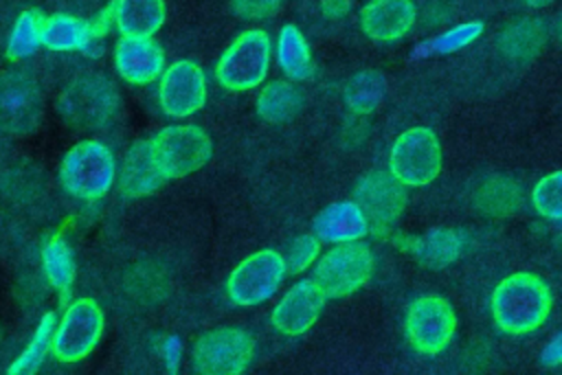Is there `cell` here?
I'll return each instance as SVG.
<instances>
[{
	"mask_svg": "<svg viewBox=\"0 0 562 375\" xmlns=\"http://www.w3.org/2000/svg\"><path fill=\"white\" fill-rule=\"evenodd\" d=\"M551 303L553 296L542 276L533 272H516L494 287L490 309L501 331L522 336L536 331L549 318Z\"/></svg>",
	"mask_w": 562,
	"mask_h": 375,
	"instance_id": "cell-1",
	"label": "cell"
},
{
	"mask_svg": "<svg viewBox=\"0 0 562 375\" xmlns=\"http://www.w3.org/2000/svg\"><path fill=\"white\" fill-rule=\"evenodd\" d=\"M119 107V92L103 75H83L61 92L57 112L75 129L103 127Z\"/></svg>",
	"mask_w": 562,
	"mask_h": 375,
	"instance_id": "cell-2",
	"label": "cell"
},
{
	"mask_svg": "<svg viewBox=\"0 0 562 375\" xmlns=\"http://www.w3.org/2000/svg\"><path fill=\"white\" fill-rule=\"evenodd\" d=\"M149 149L165 180L184 178L202 169L213 154L209 134L195 125H169L160 129L149 140Z\"/></svg>",
	"mask_w": 562,
	"mask_h": 375,
	"instance_id": "cell-3",
	"label": "cell"
},
{
	"mask_svg": "<svg viewBox=\"0 0 562 375\" xmlns=\"http://www.w3.org/2000/svg\"><path fill=\"white\" fill-rule=\"evenodd\" d=\"M441 143L430 127L402 132L389 154V171L404 186H426L441 171Z\"/></svg>",
	"mask_w": 562,
	"mask_h": 375,
	"instance_id": "cell-4",
	"label": "cell"
},
{
	"mask_svg": "<svg viewBox=\"0 0 562 375\" xmlns=\"http://www.w3.org/2000/svg\"><path fill=\"white\" fill-rule=\"evenodd\" d=\"M61 186L81 200H97L108 193L114 182V158L110 149L97 140L77 143L61 160Z\"/></svg>",
	"mask_w": 562,
	"mask_h": 375,
	"instance_id": "cell-5",
	"label": "cell"
},
{
	"mask_svg": "<svg viewBox=\"0 0 562 375\" xmlns=\"http://www.w3.org/2000/svg\"><path fill=\"white\" fill-rule=\"evenodd\" d=\"M373 272V254L360 241H342L314 265L312 281L327 298H342L360 289Z\"/></svg>",
	"mask_w": 562,
	"mask_h": 375,
	"instance_id": "cell-6",
	"label": "cell"
},
{
	"mask_svg": "<svg viewBox=\"0 0 562 375\" xmlns=\"http://www.w3.org/2000/svg\"><path fill=\"white\" fill-rule=\"evenodd\" d=\"M255 340L239 327H220L202 333L193 346V368L204 375H237L248 368Z\"/></svg>",
	"mask_w": 562,
	"mask_h": 375,
	"instance_id": "cell-7",
	"label": "cell"
},
{
	"mask_svg": "<svg viewBox=\"0 0 562 375\" xmlns=\"http://www.w3.org/2000/svg\"><path fill=\"white\" fill-rule=\"evenodd\" d=\"M457 331V314L450 300L437 294L419 296L406 311V336L422 355L441 353Z\"/></svg>",
	"mask_w": 562,
	"mask_h": 375,
	"instance_id": "cell-8",
	"label": "cell"
},
{
	"mask_svg": "<svg viewBox=\"0 0 562 375\" xmlns=\"http://www.w3.org/2000/svg\"><path fill=\"white\" fill-rule=\"evenodd\" d=\"M270 64V39L263 31L241 33L220 57L217 81L228 90H250L259 86Z\"/></svg>",
	"mask_w": 562,
	"mask_h": 375,
	"instance_id": "cell-9",
	"label": "cell"
},
{
	"mask_svg": "<svg viewBox=\"0 0 562 375\" xmlns=\"http://www.w3.org/2000/svg\"><path fill=\"white\" fill-rule=\"evenodd\" d=\"M42 92L37 81L22 70L0 75V132L24 136L37 129L42 121Z\"/></svg>",
	"mask_w": 562,
	"mask_h": 375,
	"instance_id": "cell-10",
	"label": "cell"
},
{
	"mask_svg": "<svg viewBox=\"0 0 562 375\" xmlns=\"http://www.w3.org/2000/svg\"><path fill=\"white\" fill-rule=\"evenodd\" d=\"M353 202L360 206L375 235L389 232L406 208L404 184L391 171H371L358 180Z\"/></svg>",
	"mask_w": 562,
	"mask_h": 375,
	"instance_id": "cell-11",
	"label": "cell"
},
{
	"mask_svg": "<svg viewBox=\"0 0 562 375\" xmlns=\"http://www.w3.org/2000/svg\"><path fill=\"white\" fill-rule=\"evenodd\" d=\"M288 272L285 259L274 250H259L244 259L228 276L226 289L233 303L250 307L268 300Z\"/></svg>",
	"mask_w": 562,
	"mask_h": 375,
	"instance_id": "cell-12",
	"label": "cell"
},
{
	"mask_svg": "<svg viewBox=\"0 0 562 375\" xmlns=\"http://www.w3.org/2000/svg\"><path fill=\"white\" fill-rule=\"evenodd\" d=\"M101 331V307L90 298H79L64 314L53 336V351L61 362H79L97 346Z\"/></svg>",
	"mask_w": 562,
	"mask_h": 375,
	"instance_id": "cell-13",
	"label": "cell"
},
{
	"mask_svg": "<svg viewBox=\"0 0 562 375\" xmlns=\"http://www.w3.org/2000/svg\"><path fill=\"white\" fill-rule=\"evenodd\" d=\"M160 105L169 116H189L206 101V79L198 64L182 59L160 75Z\"/></svg>",
	"mask_w": 562,
	"mask_h": 375,
	"instance_id": "cell-14",
	"label": "cell"
},
{
	"mask_svg": "<svg viewBox=\"0 0 562 375\" xmlns=\"http://www.w3.org/2000/svg\"><path fill=\"white\" fill-rule=\"evenodd\" d=\"M325 298L327 296L323 294V289L312 279L299 281L296 285H292L285 292V296L272 309L270 320H272L274 329H279L281 333L301 336L321 316Z\"/></svg>",
	"mask_w": 562,
	"mask_h": 375,
	"instance_id": "cell-15",
	"label": "cell"
},
{
	"mask_svg": "<svg viewBox=\"0 0 562 375\" xmlns=\"http://www.w3.org/2000/svg\"><path fill=\"white\" fill-rule=\"evenodd\" d=\"M413 0H369L360 11V26L375 42H397L415 24Z\"/></svg>",
	"mask_w": 562,
	"mask_h": 375,
	"instance_id": "cell-16",
	"label": "cell"
},
{
	"mask_svg": "<svg viewBox=\"0 0 562 375\" xmlns=\"http://www.w3.org/2000/svg\"><path fill=\"white\" fill-rule=\"evenodd\" d=\"M114 66L125 81L149 83L165 72V55L151 37H121L114 48Z\"/></svg>",
	"mask_w": 562,
	"mask_h": 375,
	"instance_id": "cell-17",
	"label": "cell"
},
{
	"mask_svg": "<svg viewBox=\"0 0 562 375\" xmlns=\"http://www.w3.org/2000/svg\"><path fill=\"white\" fill-rule=\"evenodd\" d=\"M369 232V221L356 202H334L314 219V235L321 241H358Z\"/></svg>",
	"mask_w": 562,
	"mask_h": 375,
	"instance_id": "cell-18",
	"label": "cell"
},
{
	"mask_svg": "<svg viewBox=\"0 0 562 375\" xmlns=\"http://www.w3.org/2000/svg\"><path fill=\"white\" fill-rule=\"evenodd\" d=\"M400 246L402 250L413 252L424 268L441 270L459 259L463 237L452 228H430L422 237H400Z\"/></svg>",
	"mask_w": 562,
	"mask_h": 375,
	"instance_id": "cell-19",
	"label": "cell"
},
{
	"mask_svg": "<svg viewBox=\"0 0 562 375\" xmlns=\"http://www.w3.org/2000/svg\"><path fill=\"white\" fill-rule=\"evenodd\" d=\"M165 178L160 175L151 149H149V140H138L136 145L130 147L125 160H123V169H121V193L125 197H140V195H149L151 191H156L160 186Z\"/></svg>",
	"mask_w": 562,
	"mask_h": 375,
	"instance_id": "cell-20",
	"label": "cell"
},
{
	"mask_svg": "<svg viewBox=\"0 0 562 375\" xmlns=\"http://www.w3.org/2000/svg\"><path fill=\"white\" fill-rule=\"evenodd\" d=\"M547 24L540 18H522L505 26L498 35V48L509 61H531L547 44Z\"/></svg>",
	"mask_w": 562,
	"mask_h": 375,
	"instance_id": "cell-21",
	"label": "cell"
},
{
	"mask_svg": "<svg viewBox=\"0 0 562 375\" xmlns=\"http://www.w3.org/2000/svg\"><path fill=\"white\" fill-rule=\"evenodd\" d=\"M114 20L123 37H151L165 20L162 0H116Z\"/></svg>",
	"mask_w": 562,
	"mask_h": 375,
	"instance_id": "cell-22",
	"label": "cell"
},
{
	"mask_svg": "<svg viewBox=\"0 0 562 375\" xmlns=\"http://www.w3.org/2000/svg\"><path fill=\"white\" fill-rule=\"evenodd\" d=\"M474 206L485 217L512 215L520 206V189L505 175H492L479 184L474 193Z\"/></svg>",
	"mask_w": 562,
	"mask_h": 375,
	"instance_id": "cell-23",
	"label": "cell"
},
{
	"mask_svg": "<svg viewBox=\"0 0 562 375\" xmlns=\"http://www.w3.org/2000/svg\"><path fill=\"white\" fill-rule=\"evenodd\" d=\"M277 57H279V66L281 70L294 79H307L312 75V55H310V46L303 37V33L294 26V24H285L279 33V42H277Z\"/></svg>",
	"mask_w": 562,
	"mask_h": 375,
	"instance_id": "cell-24",
	"label": "cell"
},
{
	"mask_svg": "<svg viewBox=\"0 0 562 375\" xmlns=\"http://www.w3.org/2000/svg\"><path fill=\"white\" fill-rule=\"evenodd\" d=\"M303 105L301 92L285 83V81H272L268 83L259 99H257V114L268 123H285L299 114Z\"/></svg>",
	"mask_w": 562,
	"mask_h": 375,
	"instance_id": "cell-25",
	"label": "cell"
},
{
	"mask_svg": "<svg viewBox=\"0 0 562 375\" xmlns=\"http://www.w3.org/2000/svg\"><path fill=\"white\" fill-rule=\"evenodd\" d=\"M384 90H386V81L382 72L360 70L349 79L345 88V103L356 114H369L380 105Z\"/></svg>",
	"mask_w": 562,
	"mask_h": 375,
	"instance_id": "cell-26",
	"label": "cell"
},
{
	"mask_svg": "<svg viewBox=\"0 0 562 375\" xmlns=\"http://www.w3.org/2000/svg\"><path fill=\"white\" fill-rule=\"evenodd\" d=\"M88 42V22L72 15H53L44 22L42 44L50 50H81Z\"/></svg>",
	"mask_w": 562,
	"mask_h": 375,
	"instance_id": "cell-27",
	"label": "cell"
},
{
	"mask_svg": "<svg viewBox=\"0 0 562 375\" xmlns=\"http://www.w3.org/2000/svg\"><path fill=\"white\" fill-rule=\"evenodd\" d=\"M42 265L48 283L64 296L70 292L75 281V259L72 250L61 237H53L42 250Z\"/></svg>",
	"mask_w": 562,
	"mask_h": 375,
	"instance_id": "cell-28",
	"label": "cell"
},
{
	"mask_svg": "<svg viewBox=\"0 0 562 375\" xmlns=\"http://www.w3.org/2000/svg\"><path fill=\"white\" fill-rule=\"evenodd\" d=\"M44 15L37 9H26L18 15L13 31L7 44V57L22 59L33 55L42 46V31H44Z\"/></svg>",
	"mask_w": 562,
	"mask_h": 375,
	"instance_id": "cell-29",
	"label": "cell"
},
{
	"mask_svg": "<svg viewBox=\"0 0 562 375\" xmlns=\"http://www.w3.org/2000/svg\"><path fill=\"white\" fill-rule=\"evenodd\" d=\"M55 320H57V318H55L53 311H48V314L42 318V322H40V327H37L33 340L29 342V346H26V349L22 351V355L9 366V373H11V375L35 373V371H37V366L44 362V355H46L48 346L53 344Z\"/></svg>",
	"mask_w": 562,
	"mask_h": 375,
	"instance_id": "cell-30",
	"label": "cell"
},
{
	"mask_svg": "<svg viewBox=\"0 0 562 375\" xmlns=\"http://www.w3.org/2000/svg\"><path fill=\"white\" fill-rule=\"evenodd\" d=\"M533 208L547 219H562V169L544 175L531 191Z\"/></svg>",
	"mask_w": 562,
	"mask_h": 375,
	"instance_id": "cell-31",
	"label": "cell"
},
{
	"mask_svg": "<svg viewBox=\"0 0 562 375\" xmlns=\"http://www.w3.org/2000/svg\"><path fill=\"white\" fill-rule=\"evenodd\" d=\"M481 33H483V22H479V20H470V22L457 24V26H452L450 31L441 33L435 39V50L441 53V55L454 53V50L465 48L468 44H472Z\"/></svg>",
	"mask_w": 562,
	"mask_h": 375,
	"instance_id": "cell-32",
	"label": "cell"
},
{
	"mask_svg": "<svg viewBox=\"0 0 562 375\" xmlns=\"http://www.w3.org/2000/svg\"><path fill=\"white\" fill-rule=\"evenodd\" d=\"M318 239L314 235H301L292 241L290 250H288V259H285V265L292 274L296 272H303L307 265L314 263L316 254H318Z\"/></svg>",
	"mask_w": 562,
	"mask_h": 375,
	"instance_id": "cell-33",
	"label": "cell"
},
{
	"mask_svg": "<svg viewBox=\"0 0 562 375\" xmlns=\"http://www.w3.org/2000/svg\"><path fill=\"white\" fill-rule=\"evenodd\" d=\"M231 2H233V11L244 20H263L272 15L281 4V0H231Z\"/></svg>",
	"mask_w": 562,
	"mask_h": 375,
	"instance_id": "cell-34",
	"label": "cell"
},
{
	"mask_svg": "<svg viewBox=\"0 0 562 375\" xmlns=\"http://www.w3.org/2000/svg\"><path fill=\"white\" fill-rule=\"evenodd\" d=\"M540 362L544 366H558L562 364V329L549 340V344L540 353Z\"/></svg>",
	"mask_w": 562,
	"mask_h": 375,
	"instance_id": "cell-35",
	"label": "cell"
},
{
	"mask_svg": "<svg viewBox=\"0 0 562 375\" xmlns=\"http://www.w3.org/2000/svg\"><path fill=\"white\" fill-rule=\"evenodd\" d=\"M165 364L169 373H178V364H180V340L176 336L167 338L165 342Z\"/></svg>",
	"mask_w": 562,
	"mask_h": 375,
	"instance_id": "cell-36",
	"label": "cell"
},
{
	"mask_svg": "<svg viewBox=\"0 0 562 375\" xmlns=\"http://www.w3.org/2000/svg\"><path fill=\"white\" fill-rule=\"evenodd\" d=\"M349 9H351V0H323L321 2V13L331 20L347 15Z\"/></svg>",
	"mask_w": 562,
	"mask_h": 375,
	"instance_id": "cell-37",
	"label": "cell"
},
{
	"mask_svg": "<svg viewBox=\"0 0 562 375\" xmlns=\"http://www.w3.org/2000/svg\"><path fill=\"white\" fill-rule=\"evenodd\" d=\"M529 7H547V4H551L553 0H525Z\"/></svg>",
	"mask_w": 562,
	"mask_h": 375,
	"instance_id": "cell-38",
	"label": "cell"
},
{
	"mask_svg": "<svg viewBox=\"0 0 562 375\" xmlns=\"http://www.w3.org/2000/svg\"><path fill=\"white\" fill-rule=\"evenodd\" d=\"M555 31H558V37H560V42H562V15H560V20H558V26H555Z\"/></svg>",
	"mask_w": 562,
	"mask_h": 375,
	"instance_id": "cell-39",
	"label": "cell"
}]
</instances>
